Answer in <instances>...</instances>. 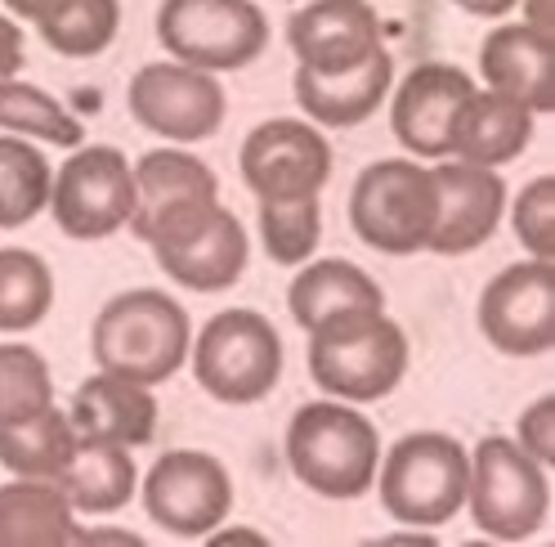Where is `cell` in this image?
<instances>
[{"label":"cell","mask_w":555,"mask_h":547,"mask_svg":"<svg viewBox=\"0 0 555 547\" xmlns=\"http://www.w3.org/2000/svg\"><path fill=\"white\" fill-rule=\"evenodd\" d=\"M81 534L73 503L54 481H18L0 485V547H73Z\"/></svg>","instance_id":"cell-25"},{"label":"cell","mask_w":555,"mask_h":547,"mask_svg":"<svg viewBox=\"0 0 555 547\" xmlns=\"http://www.w3.org/2000/svg\"><path fill=\"white\" fill-rule=\"evenodd\" d=\"M193 378L220 404H256L283 378V341L256 310H224L193 341Z\"/></svg>","instance_id":"cell-7"},{"label":"cell","mask_w":555,"mask_h":547,"mask_svg":"<svg viewBox=\"0 0 555 547\" xmlns=\"http://www.w3.org/2000/svg\"><path fill=\"white\" fill-rule=\"evenodd\" d=\"M54 305V274L50 265L27 252L5 247L0 252V332H27L37 328Z\"/></svg>","instance_id":"cell-29"},{"label":"cell","mask_w":555,"mask_h":547,"mask_svg":"<svg viewBox=\"0 0 555 547\" xmlns=\"http://www.w3.org/2000/svg\"><path fill=\"white\" fill-rule=\"evenodd\" d=\"M134 481H139V471H134V458L126 444L77 435V449L63 462L54 485L73 503V511L108 517V511H121L134 498Z\"/></svg>","instance_id":"cell-23"},{"label":"cell","mask_w":555,"mask_h":547,"mask_svg":"<svg viewBox=\"0 0 555 547\" xmlns=\"http://www.w3.org/2000/svg\"><path fill=\"white\" fill-rule=\"evenodd\" d=\"M380 435L350 404H305L287 427V467L305 489L323 498H363L376 481Z\"/></svg>","instance_id":"cell-3"},{"label":"cell","mask_w":555,"mask_h":547,"mask_svg":"<svg viewBox=\"0 0 555 547\" xmlns=\"http://www.w3.org/2000/svg\"><path fill=\"white\" fill-rule=\"evenodd\" d=\"M479 332L489 346L515 359L551 355L555 346V265L519 260L506 265L479 296Z\"/></svg>","instance_id":"cell-12"},{"label":"cell","mask_w":555,"mask_h":547,"mask_svg":"<svg viewBox=\"0 0 555 547\" xmlns=\"http://www.w3.org/2000/svg\"><path fill=\"white\" fill-rule=\"evenodd\" d=\"M90 346L99 372H113V378L139 386H162L189 359V315L176 296L157 288H134L99 310Z\"/></svg>","instance_id":"cell-1"},{"label":"cell","mask_w":555,"mask_h":547,"mask_svg":"<svg viewBox=\"0 0 555 547\" xmlns=\"http://www.w3.org/2000/svg\"><path fill=\"white\" fill-rule=\"evenodd\" d=\"M54 170L46 153L27 140L0 135V229H23L50 207Z\"/></svg>","instance_id":"cell-28"},{"label":"cell","mask_w":555,"mask_h":547,"mask_svg":"<svg viewBox=\"0 0 555 547\" xmlns=\"http://www.w3.org/2000/svg\"><path fill=\"white\" fill-rule=\"evenodd\" d=\"M309 372L332 399H386L408 372V336L386 310L340 315L309 332Z\"/></svg>","instance_id":"cell-2"},{"label":"cell","mask_w":555,"mask_h":547,"mask_svg":"<svg viewBox=\"0 0 555 547\" xmlns=\"http://www.w3.org/2000/svg\"><path fill=\"white\" fill-rule=\"evenodd\" d=\"M157 265L189 292H224L242 279L251 256L247 229L229 207H211L197 225H189L184 233L166 238L153 247Z\"/></svg>","instance_id":"cell-18"},{"label":"cell","mask_w":555,"mask_h":547,"mask_svg":"<svg viewBox=\"0 0 555 547\" xmlns=\"http://www.w3.org/2000/svg\"><path fill=\"white\" fill-rule=\"evenodd\" d=\"M77 449V431L67 414L50 404L46 414L27 422H5L0 427V467L10 475H27V481H59L63 462Z\"/></svg>","instance_id":"cell-26"},{"label":"cell","mask_w":555,"mask_h":547,"mask_svg":"<svg viewBox=\"0 0 555 547\" xmlns=\"http://www.w3.org/2000/svg\"><path fill=\"white\" fill-rule=\"evenodd\" d=\"M453 5H462L475 18H502V14H511L515 0H453Z\"/></svg>","instance_id":"cell-36"},{"label":"cell","mask_w":555,"mask_h":547,"mask_svg":"<svg viewBox=\"0 0 555 547\" xmlns=\"http://www.w3.org/2000/svg\"><path fill=\"white\" fill-rule=\"evenodd\" d=\"M430 180H435V229L426 252L466 256L489 243L506 212V185L498 170L470 162H439Z\"/></svg>","instance_id":"cell-15"},{"label":"cell","mask_w":555,"mask_h":547,"mask_svg":"<svg viewBox=\"0 0 555 547\" xmlns=\"http://www.w3.org/2000/svg\"><path fill=\"white\" fill-rule=\"evenodd\" d=\"M470 94H475V81L462 67L416 63L395 90V109H390L395 140L416 157H448L453 153L457 113Z\"/></svg>","instance_id":"cell-16"},{"label":"cell","mask_w":555,"mask_h":547,"mask_svg":"<svg viewBox=\"0 0 555 547\" xmlns=\"http://www.w3.org/2000/svg\"><path fill=\"white\" fill-rule=\"evenodd\" d=\"M533 140V113L498 90H475L453 126V153L470 166H506Z\"/></svg>","instance_id":"cell-22"},{"label":"cell","mask_w":555,"mask_h":547,"mask_svg":"<svg viewBox=\"0 0 555 547\" xmlns=\"http://www.w3.org/2000/svg\"><path fill=\"white\" fill-rule=\"evenodd\" d=\"M511 225L533 260H555V176H538L533 185L519 189Z\"/></svg>","instance_id":"cell-33"},{"label":"cell","mask_w":555,"mask_h":547,"mask_svg":"<svg viewBox=\"0 0 555 547\" xmlns=\"http://www.w3.org/2000/svg\"><path fill=\"white\" fill-rule=\"evenodd\" d=\"M206 543H211V547H224V543H251V547H264L269 538H264L260 530H211V534H206Z\"/></svg>","instance_id":"cell-37"},{"label":"cell","mask_w":555,"mask_h":547,"mask_svg":"<svg viewBox=\"0 0 555 547\" xmlns=\"http://www.w3.org/2000/svg\"><path fill=\"white\" fill-rule=\"evenodd\" d=\"M242 180L260 202L319 198L332 180V144L319 126L273 117L242 144Z\"/></svg>","instance_id":"cell-13"},{"label":"cell","mask_w":555,"mask_h":547,"mask_svg":"<svg viewBox=\"0 0 555 547\" xmlns=\"http://www.w3.org/2000/svg\"><path fill=\"white\" fill-rule=\"evenodd\" d=\"M479 77L489 90L525 104L533 117L555 113V37H542L529 23L493 27L479 46Z\"/></svg>","instance_id":"cell-19"},{"label":"cell","mask_w":555,"mask_h":547,"mask_svg":"<svg viewBox=\"0 0 555 547\" xmlns=\"http://www.w3.org/2000/svg\"><path fill=\"white\" fill-rule=\"evenodd\" d=\"M77 543H126V547H139L144 538L130 534V530H81Z\"/></svg>","instance_id":"cell-38"},{"label":"cell","mask_w":555,"mask_h":547,"mask_svg":"<svg viewBox=\"0 0 555 547\" xmlns=\"http://www.w3.org/2000/svg\"><path fill=\"white\" fill-rule=\"evenodd\" d=\"M130 113L134 122L176 144L211 140L224 126L229 99L216 73H202L189 63H149L130 81Z\"/></svg>","instance_id":"cell-11"},{"label":"cell","mask_w":555,"mask_h":547,"mask_svg":"<svg viewBox=\"0 0 555 547\" xmlns=\"http://www.w3.org/2000/svg\"><path fill=\"white\" fill-rule=\"evenodd\" d=\"M395 86V59L390 50H376L372 59H363L350 73H309V67H296V104L309 122L345 130L367 122L380 99Z\"/></svg>","instance_id":"cell-20"},{"label":"cell","mask_w":555,"mask_h":547,"mask_svg":"<svg viewBox=\"0 0 555 547\" xmlns=\"http://www.w3.org/2000/svg\"><path fill=\"white\" fill-rule=\"evenodd\" d=\"M216 202H220V180L202 157L180 153V149H153L134 166L130 229L139 243H157L162 233L197 220Z\"/></svg>","instance_id":"cell-14"},{"label":"cell","mask_w":555,"mask_h":547,"mask_svg":"<svg viewBox=\"0 0 555 547\" xmlns=\"http://www.w3.org/2000/svg\"><path fill=\"white\" fill-rule=\"evenodd\" d=\"M18 67H23V27L10 14H0V81L18 77Z\"/></svg>","instance_id":"cell-35"},{"label":"cell","mask_w":555,"mask_h":547,"mask_svg":"<svg viewBox=\"0 0 555 547\" xmlns=\"http://www.w3.org/2000/svg\"><path fill=\"white\" fill-rule=\"evenodd\" d=\"M233 507V481L220 458L202 449H170L144 475V511L176 538H206L224 525Z\"/></svg>","instance_id":"cell-10"},{"label":"cell","mask_w":555,"mask_h":547,"mask_svg":"<svg viewBox=\"0 0 555 547\" xmlns=\"http://www.w3.org/2000/svg\"><path fill=\"white\" fill-rule=\"evenodd\" d=\"M5 5H10V14H18V18H31V23H37L50 5H59V0H5Z\"/></svg>","instance_id":"cell-40"},{"label":"cell","mask_w":555,"mask_h":547,"mask_svg":"<svg viewBox=\"0 0 555 547\" xmlns=\"http://www.w3.org/2000/svg\"><path fill=\"white\" fill-rule=\"evenodd\" d=\"M470 454L453 435L416 431L403 435L380 467V503L399 525L435 530L466 507Z\"/></svg>","instance_id":"cell-4"},{"label":"cell","mask_w":555,"mask_h":547,"mask_svg":"<svg viewBox=\"0 0 555 547\" xmlns=\"http://www.w3.org/2000/svg\"><path fill=\"white\" fill-rule=\"evenodd\" d=\"M466 507H470L475 530L498 543L533 538L551 511L546 467H538L515 440L483 435L470 458Z\"/></svg>","instance_id":"cell-5"},{"label":"cell","mask_w":555,"mask_h":547,"mask_svg":"<svg viewBox=\"0 0 555 547\" xmlns=\"http://www.w3.org/2000/svg\"><path fill=\"white\" fill-rule=\"evenodd\" d=\"M50 404H54V378L46 355L18 346V341L0 346V427L37 418Z\"/></svg>","instance_id":"cell-31"},{"label":"cell","mask_w":555,"mask_h":547,"mask_svg":"<svg viewBox=\"0 0 555 547\" xmlns=\"http://www.w3.org/2000/svg\"><path fill=\"white\" fill-rule=\"evenodd\" d=\"M287 46L309 73H350L380 46V18L367 0H314L292 14Z\"/></svg>","instance_id":"cell-17"},{"label":"cell","mask_w":555,"mask_h":547,"mask_svg":"<svg viewBox=\"0 0 555 547\" xmlns=\"http://www.w3.org/2000/svg\"><path fill=\"white\" fill-rule=\"evenodd\" d=\"M323 238V212L319 198H287V202H260V243L269 260L300 265L314 256Z\"/></svg>","instance_id":"cell-32"},{"label":"cell","mask_w":555,"mask_h":547,"mask_svg":"<svg viewBox=\"0 0 555 547\" xmlns=\"http://www.w3.org/2000/svg\"><path fill=\"white\" fill-rule=\"evenodd\" d=\"M519 449H525L538 467L551 471L555 462V395H542L525 408V418H519Z\"/></svg>","instance_id":"cell-34"},{"label":"cell","mask_w":555,"mask_h":547,"mask_svg":"<svg viewBox=\"0 0 555 547\" xmlns=\"http://www.w3.org/2000/svg\"><path fill=\"white\" fill-rule=\"evenodd\" d=\"M121 5L117 0H59L37 18L41 41L63 59H94L117 41Z\"/></svg>","instance_id":"cell-27"},{"label":"cell","mask_w":555,"mask_h":547,"mask_svg":"<svg viewBox=\"0 0 555 547\" xmlns=\"http://www.w3.org/2000/svg\"><path fill=\"white\" fill-rule=\"evenodd\" d=\"M50 212L67 238H108L121 225H130L134 212V170L126 153L108 144L77 149L59 166V176L50 185Z\"/></svg>","instance_id":"cell-9"},{"label":"cell","mask_w":555,"mask_h":547,"mask_svg":"<svg viewBox=\"0 0 555 547\" xmlns=\"http://www.w3.org/2000/svg\"><path fill=\"white\" fill-rule=\"evenodd\" d=\"M67 422H73L77 435L139 449V444H149L157 431V399H153V386L113 378V372H94V378H86L77 386Z\"/></svg>","instance_id":"cell-21"},{"label":"cell","mask_w":555,"mask_h":547,"mask_svg":"<svg viewBox=\"0 0 555 547\" xmlns=\"http://www.w3.org/2000/svg\"><path fill=\"white\" fill-rule=\"evenodd\" d=\"M157 41L176 63L202 73H237L264 54L269 23L256 0H162Z\"/></svg>","instance_id":"cell-8"},{"label":"cell","mask_w":555,"mask_h":547,"mask_svg":"<svg viewBox=\"0 0 555 547\" xmlns=\"http://www.w3.org/2000/svg\"><path fill=\"white\" fill-rule=\"evenodd\" d=\"M287 310L305 332H314V328H323L340 315H354V310H386V296H380L376 279H367L359 265L314 260L292 279Z\"/></svg>","instance_id":"cell-24"},{"label":"cell","mask_w":555,"mask_h":547,"mask_svg":"<svg viewBox=\"0 0 555 547\" xmlns=\"http://www.w3.org/2000/svg\"><path fill=\"white\" fill-rule=\"evenodd\" d=\"M525 5H529V27L533 31H542V37H551V23H555V14H551V5H555V0H525Z\"/></svg>","instance_id":"cell-39"},{"label":"cell","mask_w":555,"mask_h":547,"mask_svg":"<svg viewBox=\"0 0 555 547\" xmlns=\"http://www.w3.org/2000/svg\"><path fill=\"white\" fill-rule=\"evenodd\" d=\"M350 225L372 252L412 256L426 252L435 229V180L422 162L386 157L354 180Z\"/></svg>","instance_id":"cell-6"},{"label":"cell","mask_w":555,"mask_h":547,"mask_svg":"<svg viewBox=\"0 0 555 547\" xmlns=\"http://www.w3.org/2000/svg\"><path fill=\"white\" fill-rule=\"evenodd\" d=\"M0 130L14 135H31V140H46L59 149H81V122L67 113L54 94L27 86V81H0Z\"/></svg>","instance_id":"cell-30"}]
</instances>
